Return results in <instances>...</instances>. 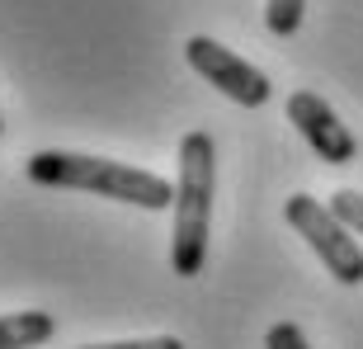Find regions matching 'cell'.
Returning a JSON list of instances; mask_svg holds the SVG:
<instances>
[{"label": "cell", "instance_id": "cell-1", "mask_svg": "<svg viewBox=\"0 0 363 349\" xmlns=\"http://www.w3.org/2000/svg\"><path fill=\"white\" fill-rule=\"evenodd\" d=\"M24 174L43 189H76V194H99L113 203H133L147 213L175 208V184L161 174L142 170V165L104 161V156H85V151H38L24 161Z\"/></svg>", "mask_w": 363, "mask_h": 349}, {"label": "cell", "instance_id": "cell-2", "mask_svg": "<svg viewBox=\"0 0 363 349\" xmlns=\"http://www.w3.org/2000/svg\"><path fill=\"white\" fill-rule=\"evenodd\" d=\"M217 194V147L194 128L179 142V184H175V231H170V269L179 279H199L208 265V231H213Z\"/></svg>", "mask_w": 363, "mask_h": 349}, {"label": "cell", "instance_id": "cell-3", "mask_svg": "<svg viewBox=\"0 0 363 349\" xmlns=\"http://www.w3.org/2000/svg\"><path fill=\"white\" fill-rule=\"evenodd\" d=\"M283 217H288V227L316 250V260L330 269V279H340L345 288L363 283V245L354 241V231L345 227L325 203H316L311 194H293V199L283 203Z\"/></svg>", "mask_w": 363, "mask_h": 349}, {"label": "cell", "instance_id": "cell-4", "mask_svg": "<svg viewBox=\"0 0 363 349\" xmlns=\"http://www.w3.org/2000/svg\"><path fill=\"white\" fill-rule=\"evenodd\" d=\"M184 62L199 71L208 85H217L227 99H236V104H245V109L269 104V76H264L255 62H245V57H236L231 48H222L217 38L194 33V38L184 43Z\"/></svg>", "mask_w": 363, "mask_h": 349}, {"label": "cell", "instance_id": "cell-5", "mask_svg": "<svg viewBox=\"0 0 363 349\" xmlns=\"http://www.w3.org/2000/svg\"><path fill=\"white\" fill-rule=\"evenodd\" d=\"M288 123L302 133V142H307L325 165H350L354 156H359L354 133L340 123V113L325 104L316 90H293L288 94Z\"/></svg>", "mask_w": 363, "mask_h": 349}, {"label": "cell", "instance_id": "cell-6", "mask_svg": "<svg viewBox=\"0 0 363 349\" xmlns=\"http://www.w3.org/2000/svg\"><path fill=\"white\" fill-rule=\"evenodd\" d=\"M57 336L48 311H5L0 316V349H38Z\"/></svg>", "mask_w": 363, "mask_h": 349}, {"label": "cell", "instance_id": "cell-7", "mask_svg": "<svg viewBox=\"0 0 363 349\" xmlns=\"http://www.w3.org/2000/svg\"><path fill=\"white\" fill-rule=\"evenodd\" d=\"M302 10H307V0H269L264 5V24H269L274 38H293L302 28Z\"/></svg>", "mask_w": 363, "mask_h": 349}, {"label": "cell", "instance_id": "cell-8", "mask_svg": "<svg viewBox=\"0 0 363 349\" xmlns=\"http://www.w3.org/2000/svg\"><path fill=\"white\" fill-rule=\"evenodd\" d=\"M330 213H335L354 236H363V194L359 189H340V194H330Z\"/></svg>", "mask_w": 363, "mask_h": 349}, {"label": "cell", "instance_id": "cell-9", "mask_svg": "<svg viewBox=\"0 0 363 349\" xmlns=\"http://www.w3.org/2000/svg\"><path fill=\"white\" fill-rule=\"evenodd\" d=\"M264 349H311V345H307L297 321H274L269 336H264Z\"/></svg>", "mask_w": 363, "mask_h": 349}, {"label": "cell", "instance_id": "cell-10", "mask_svg": "<svg viewBox=\"0 0 363 349\" xmlns=\"http://www.w3.org/2000/svg\"><path fill=\"white\" fill-rule=\"evenodd\" d=\"M85 349H184L175 336H151V340H118V345H85Z\"/></svg>", "mask_w": 363, "mask_h": 349}, {"label": "cell", "instance_id": "cell-11", "mask_svg": "<svg viewBox=\"0 0 363 349\" xmlns=\"http://www.w3.org/2000/svg\"><path fill=\"white\" fill-rule=\"evenodd\" d=\"M0 133H5V123H0Z\"/></svg>", "mask_w": 363, "mask_h": 349}]
</instances>
